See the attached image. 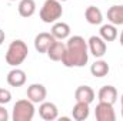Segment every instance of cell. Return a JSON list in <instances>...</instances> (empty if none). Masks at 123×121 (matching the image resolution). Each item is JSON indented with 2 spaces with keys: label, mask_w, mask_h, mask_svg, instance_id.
I'll use <instances>...</instances> for the list:
<instances>
[{
  "label": "cell",
  "mask_w": 123,
  "mask_h": 121,
  "mask_svg": "<svg viewBox=\"0 0 123 121\" xmlns=\"http://www.w3.org/2000/svg\"><path fill=\"white\" fill-rule=\"evenodd\" d=\"M89 61L87 41L82 36H73L67 38L66 51L63 54L62 64L64 67H83Z\"/></svg>",
  "instance_id": "6da1fadb"
},
{
  "label": "cell",
  "mask_w": 123,
  "mask_h": 121,
  "mask_svg": "<svg viewBox=\"0 0 123 121\" xmlns=\"http://www.w3.org/2000/svg\"><path fill=\"white\" fill-rule=\"evenodd\" d=\"M27 54H29L27 44L23 40H14V41H12L9 44L4 59H6V63L9 66L17 67L27 59Z\"/></svg>",
  "instance_id": "7a4b0ae2"
},
{
  "label": "cell",
  "mask_w": 123,
  "mask_h": 121,
  "mask_svg": "<svg viewBox=\"0 0 123 121\" xmlns=\"http://www.w3.org/2000/svg\"><path fill=\"white\" fill-rule=\"evenodd\" d=\"M40 19L43 23H56L62 16H63V7L62 1L59 0H46L40 9Z\"/></svg>",
  "instance_id": "3957f363"
},
{
  "label": "cell",
  "mask_w": 123,
  "mask_h": 121,
  "mask_svg": "<svg viewBox=\"0 0 123 121\" xmlns=\"http://www.w3.org/2000/svg\"><path fill=\"white\" fill-rule=\"evenodd\" d=\"M34 113H36L34 103H31L29 98L19 100L13 105L12 118H13V121H31L34 117Z\"/></svg>",
  "instance_id": "277c9868"
},
{
  "label": "cell",
  "mask_w": 123,
  "mask_h": 121,
  "mask_svg": "<svg viewBox=\"0 0 123 121\" xmlns=\"http://www.w3.org/2000/svg\"><path fill=\"white\" fill-rule=\"evenodd\" d=\"M94 117L97 121H116V113L113 104L99 101V104L94 108Z\"/></svg>",
  "instance_id": "5b68a950"
},
{
  "label": "cell",
  "mask_w": 123,
  "mask_h": 121,
  "mask_svg": "<svg viewBox=\"0 0 123 121\" xmlns=\"http://www.w3.org/2000/svg\"><path fill=\"white\" fill-rule=\"evenodd\" d=\"M87 47H89V53L93 54L96 59H102L106 54V50H107L106 41L100 36H92L87 40Z\"/></svg>",
  "instance_id": "8992f818"
},
{
  "label": "cell",
  "mask_w": 123,
  "mask_h": 121,
  "mask_svg": "<svg viewBox=\"0 0 123 121\" xmlns=\"http://www.w3.org/2000/svg\"><path fill=\"white\" fill-rule=\"evenodd\" d=\"M26 95L27 98L30 100L31 103L34 104H39V103H43L47 97V90L43 84H39V83H33L27 87L26 91Z\"/></svg>",
  "instance_id": "52a82bcc"
},
{
  "label": "cell",
  "mask_w": 123,
  "mask_h": 121,
  "mask_svg": "<svg viewBox=\"0 0 123 121\" xmlns=\"http://www.w3.org/2000/svg\"><path fill=\"white\" fill-rule=\"evenodd\" d=\"M39 116L44 121H55L59 118V110L56 104L50 101H43L40 103V107H39Z\"/></svg>",
  "instance_id": "ba28073f"
},
{
  "label": "cell",
  "mask_w": 123,
  "mask_h": 121,
  "mask_svg": "<svg viewBox=\"0 0 123 121\" xmlns=\"http://www.w3.org/2000/svg\"><path fill=\"white\" fill-rule=\"evenodd\" d=\"M56 38L53 37L52 33H39L36 37H34V49L39 51V53H46L47 49L50 47V44L55 41Z\"/></svg>",
  "instance_id": "9c48e42d"
},
{
  "label": "cell",
  "mask_w": 123,
  "mask_h": 121,
  "mask_svg": "<svg viewBox=\"0 0 123 121\" xmlns=\"http://www.w3.org/2000/svg\"><path fill=\"white\" fill-rule=\"evenodd\" d=\"M26 78L27 77H26L25 70L17 68V67H14L13 70H10L9 74H7V77H6L7 84L12 86V87H22V86H25L26 84Z\"/></svg>",
  "instance_id": "30bf717a"
},
{
  "label": "cell",
  "mask_w": 123,
  "mask_h": 121,
  "mask_svg": "<svg viewBox=\"0 0 123 121\" xmlns=\"http://www.w3.org/2000/svg\"><path fill=\"white\" fill-rule=\"evenodd\" d=\"M64 51H66V44L63 41H60V40H55L50 44V47L47 49L46 54L52 61H62Z\"/></svg>",
  "instance_id": "8fae6325"
},
{
  "label": "cell",
  "mask_w": 123,
  "mask_h": 121,
  "mask_svg": "<svg viewBox=\"0 0 123 121\" xmlns=\"http://www.w3.org/2000/svg\"><path fill=\"white\" fill-rule=\"evenodd\" d=\"M74 100L86 104H92L94 100V91L89 86H79L74 91Z\"/></svg>",
  "instance_id": "7c38bea8"
},
{
  "label": "cell",
  "mask_w": 123,
  "mask_h": 121,
  "mask_svg": "<svg viewBox=\"0 0 123 121\" xmlns=\"http://www.w3.org/2000/svg\"><path fill=\"white\" fill-rule=\"evenodd\" d=\"M97 97H99V101L102 103L115 104L117 100V90L113 86H103L97 93Z\"/></svg>",
  "instance_id": "4fadbf2b"
},
{
  "label": "cell",
  "mask_w": 123,
  "mask_h": 121,
  "mask_svg": "<svg viewBox=\"0 0 123 121\" xmlns=\"http://www.w3.org/2000/svg\"><path fill=\"white\" fill-rule=\"evenodd\" d=\"M89 105H90V104L76 101V104L73 105V110H72V117H73V120H76V121L87 120V117H89V114H90Z\"/></svg>",
  "instance_id": "5bb4252c"
},
{
  "label": "cell",
  "mask_w": 123,
  "mask_h": 121,
  "mask_svg": "<svg viewBox=\"0 0 123 121\" xmlns=\"http://www.w3.org/2000/svg\"><path fill=\"white\" fill-rule=\"evenodd\" d=\"M53 37L56 40H64V38H69L70 37V26L64 22H56L53 23L52 26V31Z\"/></svg>",
  "instance_id": "9a60e30c"
},
{
  "label": "cell",
  "mask_w": 123,
  "mask_h": 121,
  "mask_svg": "<svg viewBox=\"0 0 123 121\" xmlns=\"http://www.w3.org/2000/svg\"><path fill=\"white\" fill-rule=\"evenodd\" d=\"M107 20L115 26H123V4H115L109 7Z\"/></svg>",
  "instance_id": "2e32d148"
},
{
  "label": "cell",
  "mask_w": 123,
  "mask_h": 121,
  "mask_svg": "<svg viewBox=\"0 0 123 121\" xmlns=\"http://www.w3.org/2000/svg\"><path fill=\"white\" fill-rule=\"evenodd\" d=\"M85 19H86V22H87L89 24H93V26L102 24V22H103V13L100 11L99 7H96V6H89V7L86 9V11H85Z\"/></svg>",
  "instance_id": "e0dca14e"
},
{
  "label": "cell",
  "mask_w": 123,
  "mask_h": 121,
  "mask_svg": "<svg viewBox=\"0 0 123 121\" xmlns=\"http://www.w3.org/2000/svg\"><path fill=\"white\" fill-rule=\"evenodd\" d=\"M36 1L34 0H20L19 6H17V10H19V14L25 19L31 17L34 13H36Z\"/></svg>",
  "instance_id": "ac0fdd59"
},
{
  "label": "cell",
  "mask_w": 123,
  "mask_h": 121,
  "mask_svg": "<svg viewBox=\"0 0 123 121\" xmlns=\"http://www.w3.org/2000/svg\"><path fill=\"white\" fill-rule=\"evenodd\" d=\"M109 71H110V67H109L107 61H105V60H96L92 66H90V73H92V76L97 77V78L107 76Z\"/></svg>",
  "instance_id": "d6986e66"
},
{
  "label": "cell",
  "mask_w": 123,
  "mask_h": 121,
  "mask_svg": "<svg viewBox=\"0 0 123 121\" xmlns=\"http://www.w3.org/2000/svg\"><path fill=\"white\" fill-rule=\"evenodd\" d=\"M99 36H100L105 41H113V40L117 38L119 33H117L116 26L110 23V24H103V26L100 27V30H99Z\"/></svg>",
  "instance_id": "ffe728a7"
},
{
  "label": "cell",
  "mask_w": 123,
  "mask_h": 121,
  "mask_svg": "<svg viewBox=\"0 0 123 121\" xmlns=\"http://www.w3.org/2000/svg\"><path fill=\"white\" fill-rule=\"evenodd\" d=\"M12 100V93L7 88H0V104H7Z\"/></svg>",
  "instance_id": "44dd1931"
},
{
  "label": "cell",
  "mask_w": 123,
  "mask_h": 121,
  "mask_svg": "<svg viewBox=\"0 0 123 121\" xmlns=\"http://www.w3.org/2000/svg\"><path fill=\"white\" fill-rule=\"evenodd\" d=\"M9 120V113L3 104H0V121H7Z\"/></svg>",
  "instance_id": "7402d4cb"
},
{
  "label": "cell",
  "mask_w": 123,
  "mask_h": 121,
  "mask_svg": "<svg viewBox=\"0 0 123 121\" xmlns=\"http://www.w3.org/2000/svg\"><path fill=\"white\" fill-rule=\"evenodd\" d=\"M4 38H6V34H4V31L0 29V46L3 44V41H4Z\"/></svg>",
  "instance_id": "603a6c76"
},
{
  "label": "cell",
  "mask_w": 123,
  "mask_h": 121,
  "mask_svg": "<svg viewBox=\"0 0 123 121\" xmlns=\"http://www.w3.org/2000/svg\"><path fill=\"white\" fill-rule=\"evenodd\" d=\"M119 43L122 44V47H123V30H122V33H120V36H119Z\"/></svg>",
  "instance_id": "cb8c5ba5"
},
{
  "label": "cell",
  "mask_w": 123,
  "mask_h": 121,
  "mask_svg": "<svg viewBox=\"0 0 123 121\" xmlns=\"http://www.w3.org/2000/svg\"><path fill=\"white\" fill-rule=\"evenodd\" d=\"M120 103H122V118H123V94H122V97H120Z\"/></svg>",
  "instance_id": "d4e9b609"
},
{
  "label": "cell",
  "mask_w": 123,
  "mask_h": 121,
  "mask_svg": "<svg viewBox=\"0 0 123 121\" xmlns=\"http://www.w3.org/2000/svg\"><path fill=\"white\" fill-rule=\"evenodd\" d=\"M59 1H67V0H59Z\"/></svg>",
  "instance_id": "484cf974"
},
{
  "label": "cell",
  "mask_w": 123,
  "mask_h": 121,
  "mask_svg": "<svg viewBox=\"0 0 123 121\" xmlns=\"http://www.w3.org/2000/svg\"><path fill=\"white\" fill-rule=\"evenodd\" d=\"M9 1H16V0H9Z\"/></svg>",
  "instance_id": "4316f807"
}]
</instances>
